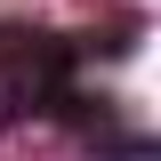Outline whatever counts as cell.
I'll return each instance as SVG.
<instances>
[{
  "mask_svg": "<svg viewBox=\"0 0 161 161\" xmlns=\"http://www.w3.org/2000/svg\"><path fill=\"white\" fill-rule=\"evenodd\" d=\"M80 64H89V40L0 24V129H16V121H73L80 137H97L113 121V105L80 89Z\"/></svg>",
  "mask_w": 161,
  "mask_h": 161,
  "instance_id": "6da1fadb",
  "label": "cell"
}]
</instances>
